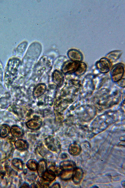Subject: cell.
<instances>
[{
  "instance_id": "18",
  "label": "cell",
  "mask_w": 125,
  "mask_h": 188,
  "mask_svg": "<svg viewBox=\"0 0 125 188\" xmlns=\"http://www.w3.org/2000/svg\"><path fill=\"white\" fill-rule=\"evenodd\" d=\"M87 69L86 64L84 62H81L79 63L78 67L73 74L76 76L79 77L85 73Z\"/></svg>"
},
{
  "instance_id": "8",
  "label": "cell",
  "mask_w": 125,
  "mask_h": 188,
  "mask_svg": "<svg viewBox=\"0 0 125 188\" xmlns=\"http://www.w3.org/2000/svg\"><path fill=\"white\" fill-rule=\"evenodd\" d=\"M78 63L71 60L66 61L62 66L61 71L64 74H72L76 69Z\"/></svg>"
},
{
  "instance_id": "2",
  "label": "cell",
  "mask_w": 125,
  "mask_h": 188,
  "mask_svg": "<svg viewBox=\"0 0 125 188\" xmlns=\"http://www.w3.org/2000/svg\"><path fill=\"white\" fill-rule=\"evenodd\" d=\"M97 110L95 106L89 102L84 103L77 107L68 115L75 116L84 121H89L96 115Z\"/></svg>"
},
{
  "instance_id": "5",
  "label": "cell",
  "mask_w": 125,
  "mask_h": 188,
  "mask_svg": "<svg viewBox=\"0 0 125 188\" xmlns=\"http://www.w3.org/2000/svg\"><path fill=\"white\" fill-rule=\"evenodd\" d=\"M52 60L47 56H44L41 58L34 70L35 75L41 76L44 73L48 72L51 69L52 65Z\"/></svg>"
},
{
  "instance_id": "13",
  "label": "cell",
  "mask_w": 125,
  "mask_h": 188,
  "mask_svg": "<svg viewBox=\"0 0 125 188\" xmlns=\"http://www.w3.org/2000/svg\"><path fill=\"white\" fill-rule=\"evenodd\" d=\"M42 124L41 121L39 119H32L27 122L26 125L28 128L33 130H36L40 128Z\"/></svg>"
},
{
  "instance_id": "10",
  "label": "cell",
  "mask_w": 125,
  "mask_h": 188,
  "mask_svg": "<svg viewBox=\"0 0 125 188\" xmlns=\"http://www.w3.org/2000/svg\"><path fill=\"white\" fill-rule=\"evenodd\" d=\"M52 78L53 82L57 86L60 87L63 85L64 77L59 71L55 70L52 74Z\"/></svg>"
},
{
  "instance_id": "24",
  "label": "cell",
  "mask_w": 125,
  "mask_h": 188,
  "mask_svg": "<svg viewBox=\"0 0 125 188\" xmlns=\"http://www.w3.org/2000/svg\"><path fill=\"white\" fill-rule=\"evenodd\" d=\"M73 170H62L59 175L60 178L64 180H69L72 177Z\"/></svg>"
},
{
  "instance_id": "29",
  "label": "cell",
  "mask_w": 125,
  "mask_h": 188,
  "mask_svg": "<svg viewBox=\"0 0 125 188\" xmlns=\"http://www.w3.org/2000/svg\"><path fill=\"white\" fill-rule=\"evenodd\" d=\"M39 179L37 182L41 188H49V182L43 179L42 177Z\"/></svg>"
},
{
  "instance_id": "23",
  "label": "cell",
  "mask_w": 125,
  "mask_h": 188,
  "mask_svg": "<svg viewBox=\"0 0 125 188\" xmlns=\"http://www.w3.org/2000/svg\"><path fill=\"white\" fill-rule=\"evenodd\" d=\"M10 132V126L6 124L2 125L0 128V137L4 138L8 136Z\"/></svg>"
},
{
  "instance_id": "26",
  "label": "cell",
  "mask_w": 125,
  "mask_h": 188,
  "mask_svg": "<svg viewBox=\"0 0 125 188\" xmlns=\"http://www.w3.org/2000/svg\"><path fill=\"white\" fill-rule=\"evenodd\" d=\"M12 164L14 166L19 170L23 169V163L20 159L17 158H14L12 162Z\"/></svg>"
},
{
  "instance_id": "32",
  "label": "cell",
  "mask_w": 125,
  "mask_h": 188,
  "mask_svg": "<svg viewBox=\"0 0 125 188\" xmlns=\"http://www.w3.org/2000/svg\"><path fill=\"white\" fill-rule=\"evenodd\" d=\"M30 186L29 184L26 182L23 183L20 187V188H28Z\"/></svg>"
},
{
  "instance_id": "3",
  "label": "cell",
  "mask_w": 125,
  "mask_h": 188,
  "mask_svg": "<svg viewBox=\"0 0 125 188\" xmlns=\"http://www.w3.org/2000/svg\"><path fill=\"white\" fill-rule=\"evenodd\" d=\"M95 74L89 73L81 81L78 97L89 101L95 89Z\"/></svg>"
},
{
  "instance_id": "4",
  "label": "cell",
  "mask_w": 125,
  "mask_h": 188,
  "mask_svg": "<svg viewBox=\"0 0 125 188\" xmlns=\"http://www.w3.org/2000/svg\"><path fill=\"white\" fill-rule=\"evenodd\" d=\"M20 63V60L16 58H12L9 60L5 73L4 80L6 85H11L17 77Z\"/></svg>"
},
{
  "instance_id": "16",
  "label": "cell",
  "mask_w": 125,
  "mask_h": 188,
  "mask_svg": "<svg viewBox=\"0 0 125 188\" xmlns=\"http://www.w3.org/2000/svg\"><path fill=\"white\" fill-rule=\"evenodd\" d=\"M46 88V85L45 84H39L35 87L33 91V96L35 98H38L41 96L44 93Z\"/></svg>"
},
{
  "instance_id": "9",
  "label": "cell",
  "mask_w": 125,
  "mask_h": 188,
  "mask_svg": "<svg viewBox=\"0 0 125 188\" xmlns=\"http://www.w3.org/2000/svg\"><path fill=\"white\" fill-rule=\"evenodd\" d=\"M68 55L72 61L81 62L83 60L82 53L78 50L75 49H71L68 51Z\"/></svg>"
},
{
  "instance_id": "33",
  "label": "cell",
  "mask_w": 125,
  "mask_h": 188,
  "mask_svg": "<svg viewBox=\"0 0 125 188\" xmlns=\"http://www.w3.org/2000/svg\"><path fill=\"white\" fill-rule=\"evenodd\" d=\"M61 157L63 159H66L67 158V155L65 153H63L62 154Z\"/></svg>"
},
{
  "instance_id": "15",
  "label": "cell",
  "mask_w": 125,
  "mask_h": 188,
  "mask_svg": "<svg viewBox=\"0 0 125 188\" xmlns=\"http://www.w3.org/2000/svg\"><path fill=\"white\" fill-rule=\"evenodd\" d=\"M59 166L62 170H72L75 168V163L70 160H66L61 162Z\"/></svg>"
},
{
  "instance_id": "14",
  "label": "cell",
  "mask_w": 125,
  "mask_h": 188,
  "mask_svg": "<svg viewBox=\"0 0 125 188\" xmlns=\"http://www.w3.org/2000/svg\"><path fill=\"white\" fill-rule=\"evenodd\" d=\"M122 53V51L120 50L112 51L107 54L105 58L112 63L116 61L120 58Z\"/></svg>"
},
{
  "instance_id": "17",
  "label": "cell",
  "mask_w": 125,
  "mask_h": 188,
  "mask_svg": "<svg viewBox=\"0 0 125 188\" xmlns=\"http://www.w3.org/2000/svg\"><path fill=\"white\" fill-rule=\"evenodd\" d=\"M15 148L20 151H25L28 148V142L23 139H18L14 143Z\"/></svg>"
},
{
  "instance_id": "7",
  "label": "cell",
  "mask_w": 125,
  "mask_h": 188,
  "mask_svg": "<svg viewBox=\"0 0 125 188\" xmlns=\"http://www.w3.org/2000/svg\"><path fill=\"white\" fill-rule=\"evenodd\" d=\"M111 63L106 58L103 57L97 61L95 64V67L101 74H106L110 70Z\"/></svg>"
},
{
  "instance_id": "11",
  "label": "cell",
  "mask_w": 125,
  "mask_h": 188,
  "mask_svg": "<svg viewBox=\"0 0 125 188\" xmlns=\"http://www.w3.org/2000/svg\"><path fill=\"white\" fill-rule=\"evenodd\" d=\"M46 146L50 150L53 151H57L60 147V144L54 138L49 137L45 139Z\"/></svg>"
},
{
  "instance_id": "20",
  "label": "cell",
  "mask_w": 125,
  "mask_h": 188,
  "mask_svg": "<svg viewBox=\"0 0 125 188\" xmlns=\"http://www.w3.org/2000/svg\"><path fill=\"white\" fill-rule=\"evenodd\" d=\"M47 164L45 160L42 159L39 160L38 163L37 172L38 176L41 177L44 173L47 170Z\"/></svg>"
},
{
  "instance_id": "21",
  "label": "cell",
  "mask_w": 125,
  "mask_h": 188,
  "mask_svg": "<svg viewBox=\"0 0 125 188\" xmlns=\"http://www.w3.org/2000/svg\"><path fill=\"white\" fill-rule=\"evenodd\" d=\"M10 132L12 136L16 138L21 137L24 134L22 129L17 125H13L10 128Z\"/></svg>"
},
{
  "instance_id": "27",
  "label": "cell",
  "mask_w": 125,
  "mask_h": 188,
  "mask_svg": "<svg viewBox=\"0 0 125 188\" xmlns=\"http://www.w3.org/2000/svg\"><path fill=\"white\" fill-rule=\"evenodd\" d=\"M27 45L26 42H23L18 45L16 49V54H22L24 52Z\"/></svg>"
},
{
  "instance_id": "22",
  "label": "cell",
  "mask_w": 125,
  "mask_h": 188,
  "mask_svg": "<svg viewBox=\"0 0 125 188\" xmlns=\"http://www.w3.org/2000/svg\"><path fill=\"white\" fill-rule=\"evenodd\" d=\"M56 175L52 170L48 169L47 170L41 177L43 179L49 182L55 180Z\"/></svg>"
},
{
  "instance_id": "30",
  "label": "cell",
  "mask_w": 125,
  "mask_h": 188,
  "mask_svg": "<svg viewBox=\"0 0 125 188\" xmlns=\"http://www.w3.org/2000/svg\"><path fill=\"white\" fill-rule=\"evenodd\" d=\"M115 83L116 86L118 87L124 89L125 87V79L124 78H122Z\"/></svg>"
},
{
  "instance_id": "31",
  "label": "cell",
  "mask_w": 125,
  "mask_h": 188,
  "mask_svg": "<svg viewBox=\"0 0 125 188\" xmlns=\"http://www.w3.org/2000/svg\"><path fill=\"white\" fill-rule=\"evenodd\" d=\"M50 188H60V184L58 182H55L51 186Z\"/></svg>"
},
{
  "instance_id": "6",
  "label": "cell",
  "mask_w": 125,
  "mask_h": 188,
  "mask_svg": "<svg viewBox=\"0 0 125 188\" xmlns=\"http://www.w3.org/2000/svg\"><path fill=\"white\" fill-rule=\"evenodd\" d=\"M124 65L122 63H117L110 70V79L112 82L116 83L123 78L125 72Z\"/></svg>"
},
{
  "instance_id": "19",
  "label": "cell",
  "mask_w": 125,
  "mask_h": 188,
  "mask_svg": "<svg viewBox=\"0 0 125 188\" xmlns=\"http://www.w3.org/2000/svg\"><path fill=\"white\" fill-rule=\"evenodd\" d=\"M81 148L80 146L77 143L71 144L68 148L69 153L73 156H77L80 153Z\"/></svg>"
},
{
  "instance_id": "25",
  "label": "cell",
  "mask_w": 125,
  "mask_h": 188,
  "mask_svg": "<svg viewBox=\"0 0 125 188\" xmlns=\"http://www.w3.org/2000/svg\"><path fill=\"white\" fill-rule=\"evenodd\" d=\"M38 163L35 159H31L28 161L26 163L27 168L32 171H35L37 170Z\"/></svg>"
},
{
  "instance_id": "1",
  "label": "cell",
  "mask_w": 125,
  "mask_h": 188,
  "mask_svg": "<svg viewBox=\"0 0 125 188\" xmlns=\"http://www.w3.org/2000/svg\"><path fill=\"white\" fill-rule=\"evenodd\" d=\"M124 96V90L122 92L117 86L114 85L108 94L95 105L97 112H104L115 107Z\"/></svg>"
},
{
  "instance_id": "12",
  "label": "cell",
  "mask_w": 125,
  "mask_h": 188,
  "mask_svg": "<svg viewBox=\"0 0 125 188\" xmlns=\"http://www.w3.org/2000/svg\"><path fill=\"white\" fill-rule=\"evenodd\" d=\"M83 175V170L80 168H75L73 170L72 176V180L75 184H79L81 181Z\"/></svg>"
},
{
  "instance_id": "28",
  "label": "cell",
  "mask_w": 125,
  "mask_h": 188,
  "mask_svg": "<svg viewBox=\"0 0 125 188\" xmlns=\"http://www.w3.org/2000/svg\"><path fill=\"white\" fill-rule=\"evenodd\" d=\"M48 169L52 170L56 175H60L62 170L60 167L54 165H51L49 167Z\"/></svg>"
}]
</instances>
